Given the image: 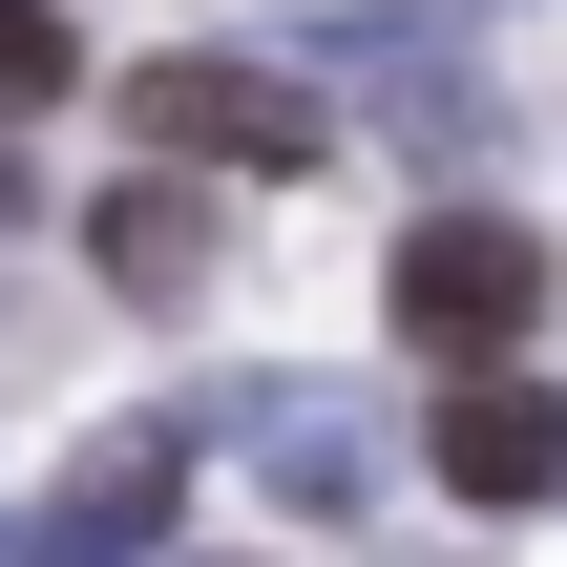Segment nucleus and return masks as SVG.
Here are the masks:
<instances>
[{"label": "nucleus", "mask_w": 567, "mask_h": 567, "mask_svg": "<svg viewBox=\"0 0 567 567\" xmlns=\"http://www.w3.org/2000/svg\"><path fill=\"white\" fill-rule=\"evenodd\" d=\"M337 63H358V84H379V105H400L421 147H463V126H484V84L442 63V21H421V0H379V21H337Z\"/></svg>", "instance_id": "6"}, {"label": "nucleus", "mask_w": 567, "mask_h": 567, "mask_svg": "<svg viewBox=\"0 0 567 567\" xmlns=\"http://www.w3.org/2000/svg\"><path fill=\"white\" fill-rule=\"evenodd\" d=\"M442 484H463V505H547V484H567V421H547V379H526V358L442 379Z\"/></svg>", "instance_id": "3"}, {"label": "nucleus", "mask_w": 567, "mask_h": 567, "mask_svg": "<svg viewBox=\"0 0 567 567\" xmlns=\"http://www.w3.org/2000/svg\"><path fill=\"white\" fill-rule=\"evenodd\" d=\"M189 505V421H105L84 463H63V505H42V547H147Z\"/></svg>", "instance_id": "5"}, {"label": "nucleus", "mask_w": 567, "mask_h": 567, "mask_svg": "<svg viewBox=\"0 0 567 567\" xmlns=\"http://www.w3.org/2000/svg\"><path fill=\"white\" fill-rule=\"evenodd\" d=\"M526 316H547V231H526V210H421V231H400V337H421V358L484 379V358H526Z\"/></svg>", "instance_id": "1"}, {"label": "nucleus", "mask_w": 567, "mask_h": 567, "mask_svg": "<svg viewBox=\"0 0 567 567\" xmlns=\"http://www.w3.org/2000/svg\"><path fill=\"white\" fill-rule=\"evenodd\" d=\"M126 126H147L168 168H316V147H337V105H316L295 63H147Z\"/></svg>", "instance_id": "2"}, {"label": "nucleus", "mask_w": 567, "mask_h": 567, "mask_svg": "<svg viewBox=\"0 0 567 567\" xmlns=\"http://www.w3.org/2000/svg\"><path fill=\"white\" fill-rule=\"evenodd\" d=\"M21 567H126V547H42V526H21Z\"/></svg>", "instance_id": "9"}, {"label": "nucleus", "mask_w": 567, "mask_h": 567, "mask_svg": "<svg viewBox=\"0 0 567 567\" xmlns=\"http://www.w3.org/2000/svg\"><path fill=\"white\" fill-rule=\"evenodd\" d=\"M252 484H274L295 526H358V505H379V421L295 379V400H252Z\"/></svg>", "instance_id": "4"}, {"label": "nucleus", "mask_w": 567, "mask_h": 567, "mask_svg": "<svg viewBox=\"0 0 567 567\" xmlns=\"http://www.w3.org/2000/svg\"><path fill=\"white\" fill-rule=\"evenodd\" d=\"M189 274H210V210H189L168 168H147V189H105V295H147V316H168Z\"/></svg>", "instance_id": "7"}, {"label": "nucleus", "mask_w": 567, "mask_h": 567, "mask_svg": "<svg viewBox=\"0 0 567 567\" xmlns=\"http://www.w3.org/2000/svg\"><path fill=\"white\" fill-rule=\"evenodd\" d=\"M0 231H21V126H0Z\"/></svg>", "instance_id": "10"}, {"label": "nucleus", "mask_w": 567, "mask_h": 567, "mask_svg": "<svg viewBox=\"0 0 567 567\" xmlns=\"http://www.w3.org/2000/svg\"><path fill=\"white\" fill-rule=\"evenodd\" d=\"M63 84H84V21L63 0H0V126H42Z\"/></svg>", "instance_id": "8"}]
</instances>
